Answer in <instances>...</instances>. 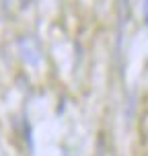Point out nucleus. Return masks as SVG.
I'll return each mask as SVG.
<instances>
[{
  "mask_svg": "<svg viewBox=\"0 0 148 156\" xmlns=\"http://www.w3.org/2000/svg\"><path fill=\"white\" fill-rule=\"evenodd\" d=\"M144 21L148 23V0H144Z\"/></svg>",
  "mask_w": 148,
  "mask_h": 156,
  "instance_id": "nucleus-1",
  "label": "nucleus"
}]
</instances>
